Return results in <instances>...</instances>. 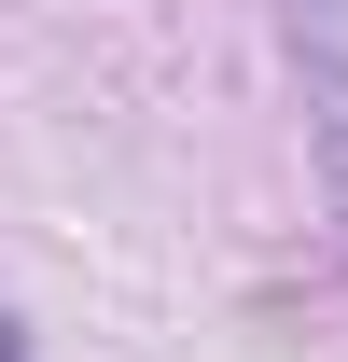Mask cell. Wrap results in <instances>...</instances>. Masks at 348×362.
Wrapping results in <instances>:
<instances>
[{
	"mask_svg": "<svg viewBox=\"0 0 348 362\" xmlns=\"http://www.w3.org/2000/svg\"><path fill=\"white\" fill-rule=\"evenodd\" d=\"M293 14V70H306V126H320V181L348 223V0H279Z\"/></svg>",
	"mask_w": 348,
	"mask_h": 362,
	"instance_id": "cell-1",
	"label": "cell"
}]
</instances>
